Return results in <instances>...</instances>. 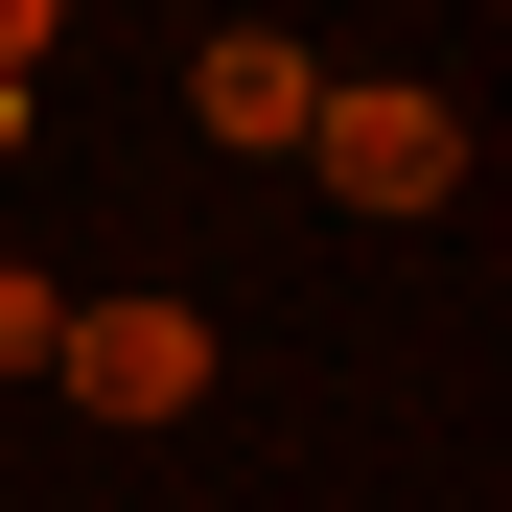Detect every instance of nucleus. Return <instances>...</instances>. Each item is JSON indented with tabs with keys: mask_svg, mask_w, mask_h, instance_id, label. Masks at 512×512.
Masks as SVG:
<instances>
[{
	"mask_svg": "<svg viewBox=\"0 0 512 512\" xmlns=\"http://www.w3.org/2000/svg\"><path fill=\"white\" fill-rule=\"evenodd\" d=\"M187 117H210V140H233V163H280V140H303V117H326V70H303V47H280V24H233V47H210V70H187Z\"/></svg>",
	"mask_w": 512,
	"mask_h": 512,
	"instance_id": "7ed1b4c3",
	"label": "nucleus"
},
{
	"mask_svg": "<svg viewBox=\"0 0 512 512\" xmlns=\"http://www.w3.org/2000/svg\"><path fill=\"white\" fill-rule=\"evenodd\" d=\"M303 163H326L350 210H443V187H466V94H396V70H326Z\"/></svg>",
	"mask_w": 512,
	"mask_h": 512,
	"instance_id": "f257e3e1",
	"label": "nucleus"
},
{
	"mask_svg": "<svg viewBox=\"0 0 512 512\" xmlns=\"http://www.w3.org/2000/svg\"><path fill=\"white\" fill-rule=\"evenodd\" d=\"M47 373L94 396V419H187V396H210V303H163V280H94V303L47 326Z\"/></svg>",
	"mask_w": 512,
	"mask_h": 512,
	"instance_id": "f03ea898",
	"label": "nucleus"
},
{
	"mask_svg": "<svg viewBox=\"0 0 512 512\" xmlns=\"http://www.w3.org/2000/svg\"><path fill=\"white\" fill-rule=\"evenodd\" d=\"M47 326H70V280H47V256H0V373H47Z\"/></svg>",
	"mask_w": 512,
	"mask_h": 512,
	"instance_id": "20e7f679",
	"label": "nucleus"
}]
</instances>
